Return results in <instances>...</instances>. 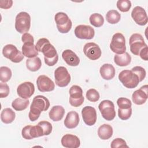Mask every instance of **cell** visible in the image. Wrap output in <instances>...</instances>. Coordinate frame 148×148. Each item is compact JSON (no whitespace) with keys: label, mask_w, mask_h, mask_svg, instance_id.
<instances>
[{"label":"cell","mask_w":148,"mask_h":148,"mask_svg":"<svg viewBox=\"0 0 148 148\" xmlns=\"http://www.w3.org/2000/svg\"><path fill=\"white\" fill-rule=\"evenodd\" d=\"M50 106L49 99L43 95H36L32 100L30 106V111L28 113V117L31 121H35L38 119L40 113L43 111L48 110Z\"/></svg>","instance_id":"obj_1"},{"label":"cell","mask_w":148,"mask_h":148,"mask_svg":"<svg viewBox=\"0 0 148 148\" xmlns=\"http://www.w3.org/2000/svg\"><path fill=\"white\" fill-rule=\"evenodd\" d=\"M31 27V16L25 12H21L15 18V28L20 34L27 32Z\"/></svg>","instance_id":"obj_2"},{"label":"cell","mask_w":148,"mask_h":148,"mask_svg":"<svg viewBox=\"0 0 148 148\" xmlns=\"http://www.w3.org/2000/svg\"><path fill=\"white\" fill-rule=\"evenodd\" d=\"M119 79L128 88H135L140 82L138 76L130 70L122 71L119 75Z\"/></svg>","instance_id":"obj_3"},{"label":"cell","mask_w":148,"mask_h":148,"mask_svg":"<svg viewBox=\"0 0 148 148\" xmlns=\"http://www.w3.org/2000/svg\"><path fill=\"white\" fill-rule=\"evenodd\" d=\"M35 46L38 51L42 52L43 54L44 57L51 58L58 54L55 47L46 38H42L39 39Z\"/></svg>","instance_id":"obj_4"},{"label":"cell","mask_w":148,"mask_h":148,"mask_svg":"<svg viewBox=\"0 0 148 148\" xmlns=\"http://www.w3.org/2000/svg\"><path fill=\"white\" fill-rule=\"evenodd\" d=\"M110 48L116 54H121L125 52V39L121 33L117 32L113 35L110 43Z\"/></svg>","instance_id":"obj_5"},{"label":"cell","mask_w":148,"mask_h":148,"mask_svg":"<svg viewBox=\"0 0 148 148\" xmlns=\"http://www.w3.org/2000/svg\"><path fill=\"white\" fill-rule=\"evenodd\" d=\"M3 56L14 63L21 62L24 58V55L17 47L12 44L5 45L2 49Z\"/></svg>","instance_id":"obj_6"},{"label":"cell","mask_w":148,"mask_h":148,"mask_svg":"<svg viewBox=\"0 0 148 148\" xmlns=\"http://www.w3.org/2000/svg\"><path fill=\"white\" fill-rule=\"evenodd\" d=\"M99 110L102 117L108 121L113 120L116 116L114 105L110 100H103L98 105Z\"/></svg>","instance_id":"obj_7"},{"label":"cell","mask_w":148,"mask_h":148,"mask_svg":"<svg viewBox=\"0 0 148 148\" xmlns=\"http://www.w3.org/2000/svg\"><path fill=\"white\" fill-rule=\"evenodd\" d=\"M54 79L57 86L64 87L71 82V75L65 67L59 66L54 71Z\"/></svg>","instance_id":"obj_8"},{"label":"cell","mask_w":148,"mask_h":148,"mask_svg":"<svg viewBox=\"0 0 148 148\" xmlns=\"http://www.w3.org/2000/svg\"><path fill=\"white\" fill-rule=\"evenodd\" d=\"M129 44L130 46V51L136 56H139L140 51L145 47L147 46V44L145 42L143 36L137 33L133 34L130 38Z\"/></svg>","instance_id":"obj_9"},{"label":"cell","mask_w":148,"mask_h":148,"mask_svg":"<svg viewBox=\"0 0 148 148\" xmlns=\"http://www.w3.org/2000/svg\"><path fill=\"white\" fill-rule=\"evenodd\" d=\"M83 52L85 56L91 60H97L101 56L99 46L94 42L86 43L83 47Z\"/></svg>","instance_id":"obj_10"},{"label":"cell","mask_w":148,"mask_h":148,"mask_svg":"<svg viewBox=\"0 0 148 148\" xmlns=\"http://www.w3.org/2000/svg\"><path fill=\"white\" fill-rule=\"evenodd\" d=\"M75 36L81 39H91L95 35L94 28L87 25H79L75 29Z\"/></svg>","instance_id":"obj_11"},{"label":"cell","mask_w":148,"mask_h":148,"mask_svg":"<svg viewBox=\"0 0 148 148\" xmlns=\"http://www.w3.org/2000/svg\"><path fill=\"white\" fill-rule=\"evenodd\" d=\"M36 85L40 92H50L54 90L55 84L53 80L48 76L42 75L38 76L36 80Z\"/></svg>","instance_id":"obj_12"},{"label":"cell","mask_w":148,"mask_h":148,"mask_svg":"<svg viewBox=\"0 0 148 148\" xmlns=\"http://www.w3.org/2000/svg\"><path fill=\"white\" fill-rule=\"evenodd\" d=\"M82 118L85 124L88 126H92L97 121V116L95 109L90 106H87L82 110Z\"/></svg>","instance_id":"obj_13"},{"label":"cell","mask_w":148,"mask_h":148,"mask_svg":"<svg viewBox=\"0 0 148 148\" xmlns=\"http://www.w3.org/2000/svg\"><path fill=\"white\" fill-rule=\"evenodd\" d=\"M131 17L139 25H145L148 21V17L145 10L140 6H135L131 12Z\"/></svg>","instance_id":"obj_14"},{"label":"cell","mask_w":148,"mask_h":148,"mask_svg":"<svg viewBox=\"0 0 148 148\" xmlns=\"http://www.w3.org/2000/svg\"><path fill=\"white\" fill-rule=\"evenodd\" d=\"M35 92V87L30 82H25L21 83L17 88L18 95L23 99L30 98Z\"/></svg>","instance_id":"obj_15"},{"label":"cell","mask_w":148,"mask_h":148,"mask_svg":"<svg viewBox=\"0 0 148 148\" xmlns=\"http://www.w3.org/2000/svg\"><path fill=\"white\" fill-rule=\"evenodd\" d=\"M147 89V85H144L139 89L135 91L132 95V102L138 105L145 103L148 98Z\"/></svg>","instance_id":"obj_16"},{"label":"cell","mask_w":148,"mask_h":148,"mask_svg":"<svg viewBox=\"0 0 148 148\" xmlns=\"http://www.w3.org/2000/svg\"><path fill=\"white\" fill-rule=\"evenodd\" d=\"M62 145L66 148H77L80 145L79 138L75 135L65 134L61 140Z\"/></svg>","instance_id":"obj_17"},{"label":"cell","mask_w":148,"mask_h":148,"mask_svg":"<svg viewBox=\"0 0 148 148\" xmlns=\"http://www.w3.org/2000/svg\"><path fill=\"white\" fill-rule=\"evenodd\" d=\"M62 57L65 62L69 66H76L80 63L79 57L72 50H65L62 53Z\"/></svg>","instance_id":"obj_18"},{"label":"cell","mask_w":148,"mask_h":148,"mask_svg":"<svg viewBox=\"0 0 148 148\" xmlns=\"http://www.w3.org/2000/svg\"><path fill=\"white\" fill-rule=\"evenodd\" d=\"M79 121V114L75 111H70L67 113L64 124L67 128L73 129L78 125Z\"/></svg>","instance_id":"obj_19"},{"label":"cell","mask_w":148,"mask_h":148,"mask_svg":"<svg viewBox=\"0 0 148 148\" xmlns=\"http://www.w3.org/2000/svg\"><path fill=\"white\" fill-rule=\"evenodd\" d=\"M99 72L102 79L109 80L114 77L116 71L114 67L112 64H104L100 68Z\"/></svg>","instance_id":"obj_20"},{"label":"cell","mask_w":148,"mask_h":148,"mask_svg":"<svg viewBox=\"0 0 148 148\" xmlns=\"http://www.w3.org/2000/svg\"><path fill=\"white\" fill-rule=\"evenodd\" d=\"M21 50L24 56L28 58L35 57L38 55L39 51L34 42L24 43Z\"/></svg>","instance_id":"obj_21"},{"label":"cell","mask_w":148,"mask_h":148,"mask_svg":"<svg viewBox=\"0 0 148 148\" xmlns=\"http://www.w3.org/2000/svg\"><path fill=\"white\" fill-rule=\"evenodd\" d=\"M64 114V108L61 105H56L52 107L49 113V116L53 121H59L63 118Z\"/></svg>","instance_id":"obj_22"},{"label":"cell","mask_w":148,"mask_h":148,"mask_svg":"<svg viewBox=\"0 0 148 148\" xmlns=\"http://www.w3.org/2000/svg\"><path fill=\"white\" fill-rule=\"evenodd\" d=\"M98 135L102 140H107L110 138L113 133V128L110 125L104 124L98 129Z\"/></svg>","instance_id":"obj_23"},{"label":"cell","mask_w":148,"mask_h":148,"mask_svg":"<svg viewBox=\"0 0 148 148\" xmlns=\"http://www.w3.org/2000/svg\"><path fill=\"white\" fill-rule=\"evenodd\" d=\"M131 57L127 52L121 54H115L114 57V63L120 66H125L130 64Z\"/></svg>","instance_id":"obj_24"},{"label":"cell","mask_w":148,"mask_h":148,"mask_svg":"<svg viewBox=\"0 0 148 148\" xmlns=\"http://www.w3.org/2000/svg\"><path fill=\"white\" fill-rule=\"evenodd\" d=\"M15 112L10 108H5L1 112V120L5 124H9L12 123L15 119Z\"/></svg>","instance_id":"obj_25"},{"label":"cell","mask_w":148,"mask_h":148,"mask_svg":"<svg viewBox=\"0 0 148 148\" xmlns=\"http://www.w3.org/2000/svg\"><path fill=\"white\" fill-rule=\"evenodd\" d=\"M42 66V62L38 57L28 58L26 60L27 68L32 72L38 71Z\"/></svg>","instance_id":"obj_26"},{"label":"cell","mask_w":148,"mask_h":148,"mask_svg":"<svg viewBox=\"0 0 148 148\" xmlns=\"http://www.w3.org/2000/svg\"><path fill=\"white\" fill-rule=\"evenodd\" d=\"M29 101L27 99L17 98L13 101L12 103V108L17 111H21L25 110L29 105Z\"/></svg>","instance_id":"obj_27"},{"label":"cell","mask_w":148,"mask_h":148,"mask_svg":"<svg viewBox=\"0 0 148 148\" xmlns=\"http://www.w3.org/2000/svg\"><path fill=\"white\" fill-rule=\"evenodd\" d=\"M121 19L120 14L116 10H109L106 14V21L112 24L118 23Z\"/></svg>","instance_id":"obj_28"},{"label":"cell","mask_w":148,"mask_h":148,"mask_svg":"<svg viewBox=\"0 0 148 148\" xmlns=\"http://www.w3.org/2000/svg\"><path fill=\"white\" fill-rule=\"evenodd\" d=\"M90 23L95 27H100L104 23L103 17L99 13H95L92 14L89 18Z\"/></svg>","instance_id":"obj_29"},{"label":"cell","mask_w":148,"mask_h":148,"mask_svg":"<svg viewBox=\"0 0 148 148\" xmlns=\"http://www.w3.org/2000/svg\"><path fill=\"white\" fill-rule=\"evenodd\" d=\"M69 99H76L83 97L82 88L77 85L72 86L69 89Z\"/></svg>","instance_id":"obj_30"},{"label":"cell","mask_w":148,"mask_h":148,"mask_svg":"<svg viewBox=\"0 0 148 148\" xmlns=\"http://www.w3.org/2000/svg\"><path fill=\"white\" fill-rule=\"evenodd\" d=\"M12 72L11 69L7 66H1L0 68V80L1 82L6 83L12 77Z\"/></svg>","instance_id":"obj_31"},{"label":"cell","mask_w":148,"mask_h":148,"mask_svg":"<svg viewBox=\"0 0 148 148\" xmlns=\"http://www.w3.org/2000/svg\"><path fill=\"white\" fill-rule=\"evenodd\" d=\"M69 20L68 16L64 12H58L54 16V20L57 25H63L67 23Z\"/></svg>","instance_id":"obj_32"},{"label":"cell","mask_w":148,"mask_h":148,"mask_svg":"<svg viewBox=\"0 0 148 148\" xmlns=\"http://www.w3.org/2000/svg\"><path fill=\"white\" fill-rule=\"evenodd\" d=\"M117 8L122 12H127L131 8V2L128 0H119L116 3Z\"/></svg>","instance_id":"obj_33"},{"label":"cell","mask_w":148,"mask_h":148,"mask_svg":"<svg viewBox=\"0 0 148 148\" xmlns=\"http://www.w3.org/2000/svg\"><path fill=\"white\" fill-rule=\"evenodd\" d=\"M86 98L87 99L92 102L98 101L99 99L100 95L97 90L94 88H90L86 92Z\"/></svg>","instance_id":"obj_34"},{"label":"cell","mask_w":148,"mask_h":148,"mask_svg":"<svg viewBox=\"0 0 148 148\" xmlns=\"http://www.w3.org/2000/svg\"><path fill=\"white\" fill-rule=\"evenodd\" d=\"M29 133H30V135L33 139L44 136V132H43V128L39 124L34 126H31L30 128Z\"/></svg>","instance_id":"obj_35"},{"label":"cell","mask_w":148,"mask_h":148,"mask_svg":"<svg viewBox=\"0 0 148 148\" xmlns=\"http://www.w3.org/2000/svg\"><path fill=\"white\" fill-rule=\"evenodd\" d=\"M133 73L136 75L139 78V82H142L146 77V72L145 69L140 66H136L132 68L131 70Z\"/></svg>","instance_id":"obj_36"},{"label":"cell","mask_w":148,"mask_h":148,"mask_svg":"<svg viewBox=\"0 0 148 148\" xmlns=\"http://www.w3.org/2000/svg\"><path fill=\"white\" fill-rule=\"evenodd\" d=\"M117 104L120 109H123L130 108L132 106L131 101L129 99L124 97H120L118 98L117 100Z\"/></svg>","instance_id":"obj_37"},{"label":"cell","mask_w":148,"mask_h":148,"mask_svg":"<svg viewBox=\"0 0 148 148\" xmlns=\"http://www.w3.org/2000/svg\"><path fill=\"white\" fill-rule=\"evenodd\" d=\"M132 114V109L131 108L128 109H118V116L122 120H127L130 118Z\"/></svg>","instance_id":"obj_38"},{"label":"cell","mask_w":148,"mask_h":148,"mask_svg":"<svg viewBox=\"0 0 148 148\" xmlns=\"http://www.w3.org/2000/svg\"><path fill=\"white\" fill-rule=\"evenodd\" d=\"M39 125H40L43 128L44 132V135H49L51 134L53 129V127L51 124L47 121H41L38 123Z\"/></svg>","instance_id":"obj_39"},{"label":"cell","mask_w":148,"mask_h":148,"mask_svg":"<svg viewBox=\"0 0 148 148\" xmlns=\"http://www.w3.org/2000/svg\"><path fill=\"white\" fill-rule=\"evenodd\" d=\"M112 148H118V147H128L126 142L122 138H117L112 140L110 144Z\"/></svg>","instance_id":"obj_40"},{"label":"cell","mask_w":148,"mask_h":148,"mask_svg":"<svg viewBox=\"0 0 148 148\" xmlns=\"http://www.w3.org/2000/svg\"><path fill=\"white\" fill-rule=\"evenodd\" d=\"M9 86L5 83L1 82L0 83V97L1 98L7 97L9 94Z\"/></svg>","instance_id":"obj_41"},{"label":"cell","mask_w":148,"mask_h":148,"mask_svg":"<svg viewBox=\"0 0 148 148\" xmlns=\"http://www.w3.org/2000/svg\"><path fill=\"white\" fill-rule=\"evenodd\" d=\"M72 23L70 19L67 23H66L63 25H57V28L60 32L62 34H66L71 30L72 28Z\"/></svg>","instance_id":"obj_42"},{"label":"cell","mask_w":148,"mask_h":148,"mask_svg":"<svg viewBox=\"0 0 148 148\" xmlns=\"http://www.w3.org/2000/svg\"><path fill=\"white\" fill-rule=\"evenodd\" d=\"M32 125H26L25 126L23 129H22V131H21V135L23 137V138H24L25 139L27 140H31L33 138L31 137V136L30 135V128L31 127Z\"/></svg>","instance_id":"obj_43"},{"label":"cell","mask_w":148,"mask_h":148,"mask_svg":"<svg viewBox=\"0 0 148 148\" xmlns=\"http://www.w3.org/2000/svg\"><path fill=\"white\" fill-rule=\"evenodd\" d=\"M44 60H45V62L47 65L49 66H54L58 62V55L57 54L56 56L51 58H47L44 57Z\"/></svg>","instance_id":"obj_44"},{"label":"cell","mask_w":148,"mask_h":148,"mask_svg":"<svg viewBox=\"0 0 148 148\" xmlns=\"http://www.w3.org/2000/svg\"><path fill=\"white\" fill-rule=\"evenodd\" d=\"M13 1L12 0H1L0 8L5 9H8L12 6Z\"/></svg>","instance_id":"obj_45"},{"label":"cell","mask_w":148,"mask_h":148,"mask_svg":"<svg viewBox=\"0 0 148 148\" xmlns=\"http://www.w3.org/2000/svg\"><path fill=\"white\" fill-rule=\"evenodd\" d=\"M84 102V97L79 98V99H69V103L71 105H72L73 107H79L81 106Z\"/></svg>","instance_id":"obj_46"},{"label":"cell","mask_w":148,"mask_h":148,"mask_svg":"<svg viewBox=\"0 0 148 148\" xmlns=\"http://www.w3.org/2000/svg\"><path fill=\"white\" fill-rule=\"evenodd\" d=\"M21 40L23 43H26V42H34V39L32 35L26 32L23 34L21 37Z\"/></svg>","instance_id":"obj_47"},{"label":"cell","mask_w":148,"mask_h":148,"mask_svg":"<svg viewBox=\"0 0 148 148\" xmlns=\"http://www.w3.org/2000/svg\"><path fill=\"white\" fill-rule=\"evenodd\" d=\"M147 51H148V47L147 46L143 47L139 52V56L140 57V58L145 60L147 61L148 60V56H147Z\"/></svg>","instance_id":"obj_48"}]
</instances>
